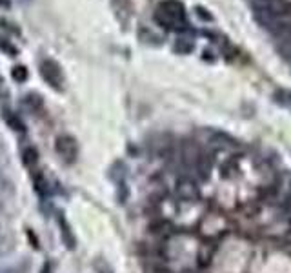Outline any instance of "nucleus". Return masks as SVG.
Masks as SVG:
<instances>
[{"label": "nucleus", "mask_w": 291, "mask_h": 273, "mask_svg": "<svg viewBox=\"0 0 291 273\" xmlns=\"http://www.w3.org/2000/svg\"><path fill=\"white\" fill-rule=\"evenodd\" d=\"M273 100L282 107H291V91L289 89H277L273 93Z\"/></svg>", "instance_id": "obj_11"}, {"label": "nucleus", "mask_w": 291, "mask_h": 273, "mask_svg": "<svg viewBox=\"0 0 291 273\" xmlns=\"http://www.w3.org/2000/svg\"><path fill=\"white\" fill-rule=\"evenodd\" d=\"M155 20L166 29H186V10L179 0H164L155 11Z\"/></svg>", "instance_id": "obj_1"}, {"label": "nucleus", "mask_w": 291, "mask_h": 273, "mask_svg": "<svg viewBox=\"0 0 291 273\" xmlns=\"http://www.w3.org/2000/svg\"><path fill=\"white\" fill-rule=\"evenodd\" d=\"M55 151L66 164H73V162L77 160V157H79V144H77V139L71 137V135H61V137H56Z\"/></svg>", "instance_id": "obj_3"}, {"label": "nucleus", "mask_w": 291, "mask_h": 273, "mask_svg": "<svg viewBox=\"0 0 291 273\" xmlns=\"http://www.w3.org/2000/svg\"><path fill=\"white\" fill-rule=\"evenodd\" d=\"M40 77L55 91H62L64 89V73H62L61 64L56 61H53V59H46V61L40 62Z\"/></svg>", "instance_id": "obj_2"}, {"label": "nucleus", "mask_w": 291, "mask_h": 273, "mask_svg": "<svg viewBox=\"0 0 291 273\" xmlns=\"http://www.w3.org/2000/svg\"><path fill=\"white\" fill-rule=\"evenodd\" d=\"M22 106L26 107L28 112L37 113L44 107V98H42L38 93H28V95L22 98Z\"/></svg>", "instance_id": "obj_6"}, {"label": "nucleus", "mask_w": 291, "mask_h": 273, "mask_svg": "<svg viewBox=\"0 0 291 273\" xmlns=\"http://www.w3.org/2000/svg\"><path fill=\"white\" fill-rule=\"evenodd\" d=\"M59 226H61L62 241L66 242V246H68L70 250H73L75 244H77V239H75V235H73V232H71L70 224H68V221H66L64 217H59Z\"/></svg>", "instance_id": "obj_7"}, {"label": "nucleus", "mask_w": 291, "mask_h": 273, "mask_svg": "<svg viewBox=\"0 0 291 273\" xmlns=\"http://www.w3.org/2000/svg\"><path fill=\"white\" fill-rule=\"evenodd\" d=\"M20 2H22V4H26V2H29V0H20Z\"/></svg>", "instance_id": "obj_20"}, {"label": "nucleus", "mask_w": 291, "mask_h": 273, "mask_svg": "<svg viewBox=\"0 0 291 273\" xmlns=\"http://www.w3.org/2000/svg\"><path fill=\"white\" fill-rule=\"evenodd\" d=\"M20 157H22L24 166L33 168V166H37V162H38V151H37V148H33V146H26V148L22 149V153H20Z\"/></svg>", "instance_id": "obj_8"}, {"label": "nucleus", "mask_w": 291, "mask_h": 273, "mask_svg": "<svg viewBox=\"0 0 291 273\" xmlns=\"http://www.w3.org/2000/svg\"><path fill=\"white\" fill-rule=\"evenodd\" d=\"M0 8H6V10H10V8H11V0H0Z\"/></svg>", "instance_id": "obj_18"}, {"label": "nucleus", "mask_w": 291, "mask_h": 273, "mask_svg": "<svg viewBox=\"0 0 291 273\" xmlns=\"http://www.w3.org/2000/svg\"><path fill=\"white\" fill-rule=\"evenodd\" d=\"M128 197H130V191H128V186H126V182H119V202L124 204L126 200H128Z\"/></svg>", "instance_id": "obj_16"}, {"label": "nucleus", "mask_w": 291, "mask_h": 273, "mask_svg": "<svg viewBox=\"0 0 291 273\" xmlns=\"http://www.w3.org/2000/svg\"><path fill=\"white\" fill-rule=\"evenodd\" d=\"M253 11H269L273 15L287 17L289 15V6L286 0H250Z\"/></svg>", "instance_id": "obj_4"}, {"label": "nucleus", "mask_w": 291, "mask_h": 273, "mask_svg": "<svg viewBox=\"0 0 291 273\" xmlns=\"http://www.w3.org/2000/svg\"><path fill=\"white\" fill-rule=\"evenodd\" d=\"M0 84H2V79H0Z\"/></svg>", "instance_id": "obj_21"}, {"label": "nucleus", "mask_w": 291, "mask_h": 273, "mask_svg": "<svg viewBox=\"0 0 291 273\" xmlns=\"http://www.w3.org/2000/svg\"><path fill=\"white\" fill-rule=\"evenodd\" d=\"M35 190H37L40 195H47V191H49V188H47V181L42 175L35 177Z\"/></svg>", "instance_id": "obj_14"}, {"label": "nucleus", "mask_w": 291, "mask_h": 273, "mask_svg": "<svg viewBox=\"0 0 291 273\" xmlns=\"http://www.w3.org/2000/svg\"><path fill=\"white\" fill-rule=\"evenodd\" d=\"M40 273H51V264H44V268H42Z\"/></svg>", "instance_id": "obj_19"}, {"label": "nucleus", "mask_w": 291, "mask_h": 273, "mask_svg": "<svg viewBox=\"0 0 291 273\" xmlns=\"http://www.w3.org/2000/svg\"><path fill=\"white\" fill-rule=\"evenodd\" d=\"M177 191L181 195L182 199H195L199 195V190H197V184H195L191 179H182L179 184H177Z\"/></svg>", "instance_id": "obj_5"}, {"label": "nucleus", "mask_w": 291, "mask_h": 273, "mask_svg": "<svg viewBox=\"0 0 291 273\" xmlns=\"http://www.w3.org/2000/svg\"><path fill=\"white\" fill-rule=\"evenodd\" d=\"M204 8H197V15H200V17H202V19H206V20H211V17H209V15H206L204 13Z\"/></svg>", "instance_id": "obj_17"}, {"label": "nucleus", "mask_w": 291, "mask_h": 273, "mask_svg": "<svg viewBox=\"0 0 291 273\" xmlns=\"http://www.w3.org/2000/svg\"><path fill=\"white\" fill-rule=\"evenodd\" d=\"M195 47L193 40H190V38H177L175 40V46H173V49H175V53H179V55H188V53H191Z\"/></svg>", "instance_id": "obj_10"}, {"label": "nucleus", "mask_w": 291, "mask_h": 273, "mask_svg": "<svg viewBox=\"0 0 291 273\" xmlns=\"http://www.w3.org/2000/svg\"><path fill=\"white\" fill-rule=\"evenodd\" d=\"M0 51H4L6 55H10V57H17V47L11 44L8 38H4V37H0Z\"/></svg>", "instance_id": "obj_13"}, {"label": "nucleus", "mask_w": 291, "mask_h": 273, "mask_svg": "<svg viewBox=\"0 0 291 273\" xmlns=\"http://www.w3.org/2000/svg\"><path fill=\"white\" fill-rule=\"evenodd\" d=\"M4 121L8 122V126H10L13 131H26V126H24V122L19 119V115H15L13 112H4Z\"/></svg>", "instance_id": "obj_9"}, {"label": "nucleus", "mask_w": 291, "mask_h": 273, "mask_svg": "<svg viewBox=\"0 0 291 273\" xmlns=\"http://www.w3.org/2000/svg\"><path fill=\"white\" fill-rule=\"evenodd\" d=\"M93 268H95V271H97V273H113V268H111L109 264H107L104 259H97V260H95Z\"/></svg>", "instance_id": "obj_15"}, {"label": "nucleus", "mask_w": 291, "mask_h": 273, "mask_svg": "<svg viewBox=\"0 0 291 273\" xmlns=\"http://www.w3.org/2000/svg\"><path fill=\"white\" fill-rule=\"evenodd\" d=\"M11 77H13L15 82H26L28 80V70H26V66H15L13 70H11Z\"/></svg>", "instance_id": "obj_12"}]
</instances>
